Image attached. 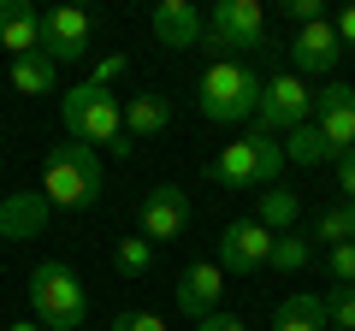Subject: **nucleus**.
Masks as SVG:
<instances>
[{
	"mask_svg": "<svg viewBox=\"0 0 355 331\" xmlns=\"http://www.w3.org/2000/svg\"><path fill=\"white\" fill-rule=\"evenodd\" d=\"M254 118H261V130H272V136H291L296 125H308L314 118V89H308L296 71H279L266 77L261 89V107H254Z\"/></svg>",
	"mask_w": 355,
	"mask_h": 331,
	"instance_id": "nucleus-6",
	"label": "nucleus"
},
{
	"mask_svg": "<svg viewBox=\"0 0 355 331\" xmlns=\"http://www.w3.org/2000/svg\"><path fill=\"white\" fill-rule=\"evenodd\" d=\"M261 89H266V77L254 71L249 60H219V65L202 71L196 107H202V118H214V125H243V118H254V107H261Z\"/></svg>",
	"mask_w": 355,
	"mask_h": 331,
	"instance_id": "nucleus-3",
	"label": "nucleus"
},
{
	"mask_svg": "<svg viewBox=\"0 0 355 331\" xmlns=\"http://www.w3.org/2000/svg\"><path fill=\"white\" fill-rule=\"evenodd\" d=\"M314 255H320V242H314V237H296V231L272 237V267H279V272H302V267H314Z\"/></svg>",
	"mask_w": 355,
	"mask_h": 331,
	"instance_id": "nucleus-22",
	"label": "nucleus"
},
{
	"mask_svg": "<svg viewBox=\"0 0 355 331\" xmlns=\"http://www.w3.org/2000/svg\"><path fill=\"white\" fill-rule=\"evenodd\" d=\"M207 36V18L196 12L190 0H160L154 6V42L160 48H196Z\"/></svg>",
	"mask_w": 355,
	"mask_h": 331,
	"instance_id": "nucleus-16",
	"label": "nucleus"
},
{
	"mask_svg": "<svg viewBox=\"0 0 355 331\" xmlns=\"http://www.w3.org/2000/svg\"><path fill=\"white\" fill-rule=\"evenodd\" d=\"M272 331H331L326 325V296L314 290H296L279 302V319H272Z\"/></svg>",
	"mask_w": 355,
	"mask_h": 331,
	"instance_id": "nucleus-18",
	"label": "nucleus"
},
{
	"mask_svg": "<svg viewBox=\"0 0 355 331\" xmlns=\"http://www.w3.org/2000/svg\"><path fill=\"white\" fill-rule=\"evenodd\" d=\"M326 325L331 331H355V290H326Z\"/></svg>",
	"mask_w": 355,
	"mask_h": 331,
	"instance_id": "nucleus-25",
	"label": "nucleus"
},
{
	"mask_svg": "<svg viewBox=\"0 0 355 331\" xmlns=\"http://www.w3.org/2000/svg\"><path fill=\"white\" fill-rule=\"evenodd\" d=\"M196 331H249V325H243V319H231V314H214V319H202Z\"/></svg>",
	"mask_w": 355,
	"mask_h": 331,
	"instance_id": "nucleus-32",
	"label": "nucleus"
},
{
	"mask_svg": "<svg viewBox=\"0 0 355 331\" xmlns=\"http://www.w3.org/2000/svg\"><path fill=\"white\" fill-rule=\"evenodd\" d=\"M113 331H166V319H160V314H148V307H137V314H119V319H113Z\"/></svg>",
	"mask_w": 355,
	"mask_h": 331,
	"instance_id": "nucleus-27",
	"label": "nucleus"
},
{
	"mask_svg": "<svg viewBox=\"0 0 355 331\" xmlns=\"http://www.w3.org/2000/svg\"><path fill=\"white\" fill-rule=\"evenodd\" d=\"M272 267V231L261 225V219H231L225 237H219V272H237V278H249V272Z\"/></svg>",
	"mask_w": 355,
	"mask_h": 331,
	"instance_id": "nucleus-9",
	"label": "nucleus"
},
{
	"mask_svg": "<svg viewBox=\"0 0 355 331\" xmlns=\"http://www.w3.org/2000/svg\"><path fill=\"white\" fill-rule=\"evenodd\" d=\"M331 30H338V42H343V48H355V6H343V12L331 18Z\"/></svg>",
	"mask_w": 355,
	"mask_h": 331,
	"instance_id": "nucleus-30",
	"label": "nucleus"
},
{
	"mask_svg": "<svg viewBox=\"0 0 355 331\" xmlns=\"http://www.w3.org/2000/svg\"><path fill=\"white\" fill-rule=\"evenodd\" d=\"M142 237L160 249V242H172V237H184L190 231V195L178 190V184H154L148 195H142Z\"/></svg>",
	"mask_w": 355,
	"mask_h": 331,
	"instance_id": "nucleus-10",
	"label": "nucleus"
},
{
	"mask_svg": "<svg viewBox=\"0 0 355 331\" xmlns=\"http://www.w3.org/2000/svg\"><path fill=\"white\" fill-rule=\"evenodd\" d=\"M284 12L296 18V30H302V24H320V18H326V12H320V0H284Z\"/></svg>",
	"mask_w": 355,
	"mask_h": 331,
	"instance_id": "nucleus-29",
	"label": "nucleus"
},
{
	"mask_svg": "<svg viewBox=\"0 0 355 331\" xmlns=\"http://www.w3.org/2000/svg\"><path fill=\"white\" fill-rule=\"evenodd\" d=\"M296 213H302L296 190H279V184H272V190H261V202H254V219H261L272 237H284V231L296 225Z\"/></svg>",
	"mask_w": 355,
	"mask_h": 331,
	"instance_id": "nucleus-19",
	"label": "nucleus"
},
{
	"mask_svg": "<svg viewBox=\"0 0 355 331\" xmlns=\"http://www.w3.org/2000/svg\"><path fill=\"white\" fill-rule=\"evenodd\" d=\"M308 237H314V242H331V249H338V242H355V202L326 207V213H320V225L308 231Z\"/></svg>",
	"mask_w": 355,
	"mask_h": 331,
	"instance_id": "nucleus-23",
	"label": "nucleus"
},
{
	"mask_svg": "<svg viewBox=\"0 0 355 331\" xmlns=\"http://www.w3.org/2000/svg\"><path fill=\"white\" fill-rule=\"evenodd\" d=\"M53 83H60V65H53L48 53L12 60V89H18V95H53Z\"/></svg>",
	"mask_w": 355,
	"mask_h": 331,
	"instance_id": "nucleus-20",
	"label": "nucleus"
},
{
	"mask_svg": "<svg viewBox=\"0 0 355 331\" xmlns=\"http://www.w3.org/2000/svg\"><path fill=\"white\" fill-rule=\"evenodd\" d=\"M284 166H291L284 160V142L254 125V130H243L237 142H225V148L207 160V178L225 184V190H272Z\"/></svg>",
	"mask_w": 355,
	"mask_h": 331,
	"instance_id": "nucleus-2",
	"label": "nucleus"
},
{
	"mask_svg": "<svg viewBox=\"0 0 355 331\" xmlns=\"http://www.w3.org/2000/svg\"><path fill=\"white\" fill-rule=\"evenodd\" d=\"M338 190H343V202H355V154L338 160Z\"/></svg>",
	"mask_w": 355,
	"mask_h": 331,
	"instance_id": "nucleus-31",
	"label": "nucleus"
},
{
	"mask_svg": "<svg viewBox=\"0 0 355 331\" xmlns=\"http://www.w3.org/2000/svg\"><path fill=\"white\" fill-rule=\"evenodd\" d=\"M24 290H30V307H36L42 331H83L89 296H83V278H77L65 260H42Z\"/></svg>",
	"mask_w": 355,
	"mask_h": 331,
	"instance_id": "nucleus-5",
	"label": "nucleus"
},
{
	"mask_svg": "<svg viewBox=\"0 0 355 331\" xmlns=\"http://www.w3.org/2000/svg\"><path fill=\"white\" fill-rule=\"evenodd\" d=\"M125 53H107V60H95V77H89V83H101V89H113V83H119V77H125Z\"/></svg>",
	"mask_w": 355,
	"mask_h": 331,
	"instance_id": "nucleus-28",
	"label": "nucleus"
},
{
	"mask_svg": "<svg viewBox=\"0 0 355 331\" xmlns=\"http://www.w3.org/2000/svg\"><path fill=\"white\" fill-rule=\"evenodd\" d=\"M60 118H65V136L83 142V148H107V154H119V160L137 148V142L125 136V101H119L113 89H101V83H77V89H65Z\"/></svg>",
	"mask_w": 355,
	"mask_h": 331,
	"instance_id": "nucleus-1",
	"label": "nucleus"
},
{
	"mask_svg": "<svg viewBox=\"0 0 355 331\" xmlns=\"http://www.w3.org/2000/svg\"><path fill=\"white\" fill-rule=\"evenodd\" d=\"M42 195L48 207H95L101 202V154L83 148V142H60L42 166Z\"/></svg>",
	"mask_w": 355,
	"mask_h": 331,
	"instance_id": "nucleus-4",
	"label": "nucleus"
},
{
	"mask_svg": "<svg viewBox=\"0 0 355 331\" xmlns=\"http://www.w3.org/2000/svg\"><path fill=\"white\" fill-rule=\"evenodd\" d=\"M343 60V42H338V30H331V18H320V24H302L291 36V65H296V77H326L331 65Z\"/></svg>",
	"mask_w": 355,
	"mask_h": 331,
	"instance_id": "nucleus-13",
	"label": "nucleus"
},
{
	"mask_svg": "<svg viewBox=\"0 0 355 331\" xmlns=\"http://www.w3.org/2000/svg\"><path fill=\"white\" fill-rule=\"evenodd\" d=\"M219 302H225V272H219V260H196V267L178 272V314H190L202 325V319L219 314Z\"/></svg>",
	"mask_w": 355,
	"mask_h": 331,
	"instance_id": "nucleus-12",
	"label": "nucleus"
},
{
	"mask_svg": "<svg viewBox=\"0 0 355 331\" xmlns=\"http://www.w3.org/2000/svg\"><path fill=\"white\" fill-rule=\"evenodd\" d=\"M326 272H331V284H343V290H355V242H338L326 255Z\"/></svg>",
	"mask_w": 355,
	"mask_h": 331,
	"instance_id": "nucleus-26",
	"label": "nucleus"
},
{
	"mask_svg": "<svg viewBox=\"0 0 355 331\" xmlns=\"http://www.w3.org/2000/svg\"><path fill=\"white\" fill-rule=\"evenodd\" d=\"M202 42H214V48H237V53L266 48V12H261V0H214Z\"/></svg>",
	"mask_w": 355,
	"mask_h": 331,
	"instance_id": "nucleus-7",
	"label": "nucleus"
},
{
	"mask_svg": "<svg viewBox=\"0 0 355 331\" xmlns=\"http://www.w3.org/2000/svg\"><path fill=\"white\" fill-rule=\"evenodd\" d=\"M166 130H172V101H166L160 89H142V95L125 101V136L130 142H154V136H166Z\"/></svg>",
	"mask_w": 355,
	"mask_h": 331,
	"instance_id": "nucleus-17",
	"label": "nucleus"
},
{
	"mask_svg": "<svg viewBox=\"0 0 355 331\" xmlns=\"http://www.w3.org/2000/svg\"><path fill=\"white\" fill-rule=\"evenodd\" d=\"M0 48L12 53V60L42 53V12L30 0H0Z\"/></svg>",
	"mask_w": 355,
	"mask_h": 331,
	"instance_id": "nucleus-15",
	"label": "nucleus"
},
{
	"mask_svg": "<svg viewBox=\"0 0 355 331\" xmlns=\"http://www.w3.org/2000/svg\"><path fill=\"white\" fill-rule=\"evenodd\" d=\"M6 331H36V325H30V319H18V325H6Z\"/></svg>",
	"mask_w": 355,
	"mask_h": 331,
	"instance_id": "nucleus-33",
	"label": "nucleus"
},
{
	"mask_svg": "<svg viewBox=\"0 0 355 331\" xmlns=\"http://www.w3.org/2000/svg\"><path fill=\"white\" fill-rule=\"evenodd\" d=\"M284 160H291V166H326V160H331V148H326V136H320L314 118L296 125L291 136H284Z\"/></svg>",
	"mask_w": 355,
	"mask_h": 331,
	"instance_id": "nucleus-21",
	"label": "nucleus"
},
{
	"mask_svg": "<svg viewBox=\"0 0 355 331\" xmlns=\"http://www.w3.org/2000/svg\"><path fill=\"white\" fill-rule=\"evenodd\" d=\"M314 125L331 148V166L355 154V89L349 83H320L314 89Z\"/></svg>",
	"mask_w": 355,
	"mask_h": 331,
	"instance_id": "nucleus-8",
	"label": "nucleus"
},
{
	"mask_svg": "<svg viewBox=\"0 0 355 331\" xmlns=\"http://www.w3.org/2000/svg\"><path fill=\"white\" fill-rule=\"evenodd\" d=\"M113 267L125 272V278H142V272L154 267V242H148V237H119V249H113Z\"/></svg>",
	"mask_w": 355,
	"mask_h": 331,
	"instance_id": "nucleus-24",
	"label": "nucleus"
},
{
	"mask_svg": "<svg viewBox=\"0 0 355 331\" xmlns=\"http://www.w3.org/2000/svg\"><path fill=\"white\" fill-rule=\"evenodd\" d=\"M48 195L42 190H12L0 195V237L6 242H24V237H42V225H48Z\"/></svg>",
	"mask_w": 355,
	"mask_h": 331,
	"instance_id": "nucleus-14",
	"label": "nucleus"
},
{
	"mask_svg": "<svg viewBox=\"0 0 355 331\" xmlns=\"http://www.w3.org/2000/svg\"><path fill=\"white\" fill-rule=\"evenodd\" d=\"M89 36H95V24H89V12H77V6H53V12H42V53H48L53 65L83 60Z\"/></svg>",
	"mask_w": 355,
	"mask_h": 331,
	"instance_id": "nucleus-11",
	"label": "nucleus"
}]
</instances>
